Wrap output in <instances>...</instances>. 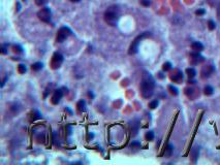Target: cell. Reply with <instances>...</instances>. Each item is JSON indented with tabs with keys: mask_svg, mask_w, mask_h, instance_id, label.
<instances>
[{
	"mask_svg": "<svg viewBox=\"0 0 220 165\" xmlns=\"http://www.w3.org/2000/svg\"><path fill=\"white\" fill-rule=\"evenodd\" d=\"M162 69H163L164 71H168V70H170V69H172V63H170V62H165L164 64H163Z\"/></svg>",
	"mask_w": 220,
	"mask_h": 165,
	"instance_id": "24",
	"label": "cell"
},
{
	"mask_svg": "<svg viewBox=\"0 0 220 165\" xmlns=\"http://www.w3.org/2000/svg\"><path fill=\"white\" fill-rule=\"evenodd\" d=\"M63 96V91L62 89H57L54 91V94L52 96V103L53 104H58L60 102V100L62 99Z\"/></svg>",
	"mask_w": 220,
	"mask_h": 165,
	"instance_id": "7",
	"label": "cell"
},
{
	"mask_svg": "<svg viewBox=\"0 0 220 165\" xmlns=\"http://www.w3.org/2000/svg\"><path fill=\"white\" fill-rule=\"evenodd\" d=\"M130 147H131V148H139V147H140V142H138V141H133V142L130 143Z\"/></svg>",
	"mask_w": 220,
	"mask_h": 165,
	"instance_id": "29",
	"label": "cell"
},
{
	"mask_svg": "<svg viewBox=\"0 0 220 165\" xmlns=\"http://www.w3.org/2000/svg\"><path fill=\"white\" fill-rule=\"evenodd\" d=\"M62 63H63V56L58 52L54 53L52 60H51V67L53 69H58L62 65Z\"/></svg>",
	"mask_w": 220,
	"mask_h": 165,
	"instance_id": "6",
	"label": "cell"
},
{
	"mask_svg": "<svg viewBox=\"0 0 220 165\" xmlns=\"http://www.w3.org/2000/svg\"><path fill=\"white\" fill-rule=\"evenodd\" d=\"M14 52H16V53H22L23 52V49L20 46H14Z\"/></svg>",
	"mask_w": 220,
	"mask_h": 165,
	"instance_id": "27",
	"label": "cell"
},
{
	"mask_svg": "<svg viewBox=\"0 0 220 165\" xmlns=\"http://www.w3.org/2000/svg\"><path fill=\"white\" fill-rule=\"evenodd\" d=\"M6 80H7V78H5L3 81H2V84H1V87H3L4 86V84H5V82H6Z\"/></svg>",
	"mask_w": 220,
	"mask_h": 165,
	"instance_id": "32",
	"label": "cell"
},
{
	"mask_svg": "<svg viewBox=\"0 0 220 165\" xmlns=\"http://www.w3.org/2000/svg\"><path fill=\"white\" fill-rule=\"evenodd\" d=\"M155 81L149 72H144L140 82V93L144 98H150L153 95Z\"/></svg>",
	"mask_w": 220,
	"mask_h": 165,
	"instance_id": "1",
	"label": "cell"
},
{
	"mask_svg": "<svg viewBox=\"0 0 220 165\" xmlns=\"http://www.w3.org/2000/svg\"><path fill=\"white\" fill-rule=\"evenodd\" d=\"M41 118V115L39 113V111H37V110H33L32 112H31V121H35V120H37V119H40Z\"/></svg>",
	"mask_w": 220,
	"mask_h": 165,
	"instance_id": "14",
	"label": "cell"
},
{
	"mask_svg": "<svg viewBox=\"0 0 220 165\" xmlns=\"http://www.w3.org/2000/svg\"><path fill=\"white\" fill-rule=\"evenodd\" d=\"M71 34V30L68 27H61L58 30L57 33V41L58 42H63L66 38H68Z\"/></svg>",
	"mask_w": 220,
	"mask_h": 165,
	"instance_id": "5",
	"label": "cell"
},
{
	"mask_svg": "<svg viewBox=\"0 0 220 165\" xmlns=\"http://www.w3.org/2000/svg\"><path fill=\"white\" fill-rule=\"evenodd\" d=\"M0 50H1V54H6L7 53V51H6V45H2L1 46V48H0Z\"/></svg>",
	"mask_w": 220,
	"mask_h": 165,
	"instance_id": "30",
	"label": "cell"
},
{
	"mask_svg": "<svg viewBox=\"0 0 220 165\" xmlns=\"http://www.w3.org/2000/svg\"><path fill=\"white\" fill-rule=\"evenodd\" d=\"M47 2H48V0H35V3H36L38 6H42V5H45Z\"/></svg>",
	"mask_w": 220,
	"mask_h": 165,
	"instance_id": "26",
	"label": "cell"
},
{
	"mask_svg": "<svg viewBox=\"0 0 220 165\" xmlns=\"http://www.w3.org/2000/svg\"><path fill=\"white\" fill-rule=\"evenodd\" d=\"M42 66H44V64H42L41 62H36V63L32 64L31 68H32V70H34V71H38V70H40V69L42 68Z\"/></svg>",
	"mask_w": 220,
	"mask_h": 165,
	"instance_id": "13",
	"label": "cell"
},
{
	"mask_svg": "<svg viewBox=\"0 0 220 165\" xmlns=\"http://www.w3.org/2000/svg\"><path fill=\"white\" fill-rule=\"evenodd\" d=\"M158 104H159V101L158 100H153V101H151L149 103V107L152 109V110H154V109H156L158 106Z\"/></svg>",
	"mask_w": 220,
	"mask_h": 165,
	"instance_id": "22",
	"label": "cell"
},
{
	"mask_svg": "<svg viewBox=\"0 0 220 165\" xmlns=\"http://www.w3.org/2000/svg\"><path fill=\"white\" fill-rule=\"evenodd\" d=\"M213 71H214V68H213V66H211V65H209V66H207V67H204L203 70H201V77H203V78H209V77L212 74Z\"/></svg>",
	"mask_w": 220,
	"mask_h": 165,
	"instance_id": "8",
	"label": "cell"
},
{
	"mask_svg": "<svg viewBox=\"0 0 220 165\" xmlns=\"http://www.w3.org/2000/svg\"><path fill=\"white\" fill-rule=\"evenodd\" d=\"M208 27H209V29H210V30H214V29H215V27H216V25H215V22H214V21H212V20H210V21L208 22Z\"/></svg>",
	"mask_w": 220,
	"mask_h": 165,
	"instance_id": "25",
	"label": "cell"
},
{
	"mask_svg": "<svg viewBox=\"0 0 220 165\" xmlns=\"http://www.w3.org/2000/svg\"><path fill=\"white\" fill-rule=\"evenodd\" d=\"M37 17L39 18L40 21H42L44 23H50L51 19H52V12L51 9L49 7H44L41 8L38 12H37Z\"/></svg>",
	"mask_w": 220,
	"mask_h": 165,
	"instance_id": "4",
	"label": "cell"
},
{
	"mask_svg": "<svg viewBox=\"0 0 220 165\" xmlns=\"http://www.w3.org/2000/svg\"><path fill=\"white\" fill-rule=\"evenodd\" d=\"M145 137H146L147 140L152 141V140L154 139V132H153V131H149V132H147V133H146V135H145Z\"/></svg>",
	"mask_w": 220,
	"mask_h": 165,
	"instance_id": "20",
	"label": "cell"
},
{
	"mask_svg": "<svg viewBox=\"0 0 220 165\" xmlns=\"http://www.w3.org/2000/svg\"><path fill=\"white\" fill-rule=\"evenodd\" d=\"M140 4L144 6H149L151 4V1L150 0H140Z\"/></svg>",
	"mask_w": 220,
	"mask_h": 165,
	"instance_id": "28",
	"label": "cell"
},
{
	"mask_svg": "<svg viewBox=\"0 0 220 165\" xmlns=\"http://www.w3.org/2000/svg\"><path fill=\"white\" fill-rule=\"evenodd\" d=\"M173 150H174V147H173V144H168V145H167V148H166V150H165L164 155L166 156V157L170 156V155L173 154Z\"/></svg>",
	"mask_w": 220,
	"mask_h": 165,
	"instance_id": "17",
	"label": "cell"
},
{
	"mask_svg": "<svg viewBox=\"0 0 220 165\" xmlns=\"http://www.w3.org/2000/svg\"><path fill=\"white\" fill-rule=\"evenodd\" d=\"M198 152H199V150H198L197 148H194V149L192 150V154H191V156H192V158H193V161H196L197 156H198Z\"/></svg>",
	"mask_w": 220,
	"mask_h": 165,
	"instance_id": "23",
	"label": "cell"
},
{
	"mask_svg": "<svg viewBox=\"0 0 220 165\" xmlns=\"http://www.w3.org/2000/svg\"><path fill=\"white\" fill-rule=\"evenodd\" d=\"M70 1H71V2H79L80 0H70Z\"/></svg>",
	"mask_w": 220,
	"mask_h": 165,
	"instance_id": "34",
	"label": "cell"
},
{
	"mask_svg": "<svg viewBox=\"0 0 220 165\" xmlns=\"http://www.w3.org/2000/svg\"><path fill=\"white\" fill-rule=\"evenodd\" d=\"M88 95H89L91 98H93V97H94V95H93V93H92V92H89V93H88Z\"/></svg>",
	"mask_w": 220,
	"mask_h": 165,
	"instance_id": "33",
	"label": "cell"
},
{
	"mask_svg": "<svg viewBox=\"0 0 220 165\" xmlns=\"http://www.w3.org/2000/svg\"><path fill=\"white\" fill-rule=\"evenodd\" d=\"M150 35H151V33H150V32H144V33L139 34L138 37H136V38H135V40L132 41V43H131L130 48H129L128 54H129V55H135V54H137V53H138V45H139V42H140L144 38H146V37H148V36H150Z\"/></svg>",
	"mask_w": 220,
	"mask_h": 165,
	"instance_id": "3",
	"label": "cell"
},
{
	"mask_svg": "<svg viewBox=\"0 0 220 165\" xmlns=\"http://www.w3.org/2000/svg\"><path fill=\"white\" fill-rule=\"evenodd\" d=\"M186 73L188 74V77H189L190 79H192V78L195 77L196 71H195V69H194V68H187V69H186Z\"/></svg>",
	"mask_w": 220,
	"mask_h": 165,
	"instance_id": "16",
	"label": "cell"
},
{
	"mask_svg": "<svg viewBox=\"0 0 220 165\" xmlns=\"http://www.w3.org/2000/svg\"><path fill=\"white\" fill-rule=\"evenodd\" d=\"M26 70H27V68H26V66H25L24 64H19V65H18V71H19L21 74L25 73Z\"/></svg>",
	"mask_w": 220,
	"mask_h": 165,
	"instance_id": "19",
	"label": "cell"
},
{
	"mask_svg": "<svg viewBox=\"0 0 220 165\" xmlns=\"http://www.w3.org/2000/svg\"><path fill=\"white\" fill-rule=\"evenodd\" d=\"M170 79H172V81H174V82H179L182 81L183 74H182V72H181L180 70H177V72H176L174 75H170Z\"/></svg>",
	"mask_w": 220,
	"mask_h": 165,
	"instance_id": "10",
	"label": "cell"
},
{
	"mask_svg": "<svg viewBox=\"0 0 220 165\" xmlns=\"http://www.w3.org/2000/svg\"><path fill=\"white\" fill-rule=\"evenodd\" d=\"M204 93L206 94V95H212L213 93H214V89L211 87V86H206L205 87V89H204Z\"/></svg>",
	"mask_w": 220,
	"mask_h": 165,
	"instance_id": "15",
	"label": "cell"
},
{
	"mask_svg": "<svg viewBox=\"0 0 220 165\" xmlns=\"http://www.w3.org/2000/svg\"><path fill=\"white\" fill-rule=\"evenodd\" d=\"M191 48H192V50H194L195 52H200V51L204 50V46L199 41H194V42H192Z\"/></svg>",
	"mask_w": 220,
	"mask_h": 165,
	"instance_id": "11",
	"label": "cell"
},
{
	"mask_svg": "<svg viewBox=\"0 0 220 165\" xmlns=\"http://www.w3.org/2000/svg\"><path fill=\"white\" fill-rule=\"evenodd\" d=\"M190 57L192 59V64H197V63H200L203 62L205 59L201 55H199L198 53H191L190 54Z\"/></svg>",
	"mask_w": 220,
	"mask_h": 165,
	"instance_id": "9",
	"label": "cell"
},
{
	"mask_svg": "<svg viewBox=\"0 0 220 165\" xmlns=\"http://www.w3.org/2000/svg\"><path fill=\"white\" fill-rule=\"evenodd\" d=\"M131 129H132L133 135H136V134H137V132H138V121H135V122L131 124Z\"/></svg>",
	"mask_w": 220,
	"mask_h": 165,
	"instance_id": "18",
	"label": "cell"
},
{
	"mask_svg": "<svg viewBox=\"0 0 220 165\" xmlns=\"http://www.w3.org/2000/svg\"><path fill=\"white\" fill-rule=\"evenodd\" d=\"M78 110H80L81 112H85L86 110H87V109H86V101L85 100H80L79 102H78Z\"/></svg>",
	"mask_w": 220,
	"mask_h": 165,
	"instance_id": "12",
	"label": "cell"
},
{
	"mask_svg": "<svg viewBox=\"0 0 220 165\" xmlns=\"http://www.w3.org/2000/svg\"><path fill=\"white\" fill-rule=\"evenodd\" d=\"M168 90H169L170 93H172L173 95H175V96L178 95V93H179V92H178V89H177L176 87H174L173 85H169V86H168Z\"/></svg>",
	"mask_w": 220,
	"mask_h": 165,
	"instance_id": "21",
	"label": "cell"
},
{
	"mask_svg": "<svg viewBox=\"0 0 220 165\" xmlns=\"http://www.w3.org/2000/svg\"><path fill=\"white\" fill-rule=\"evenodd\" d=\"M105 20L111 26H115L117 24L119 20V11L117 7L112 6L110 8H108V10L105 12Z\"/></svg>",
	"mask_w": 220,
	"mask_h": 165,
	"instance_id": "2",
	"label": "cell"
},
{
	"mask_svg": "<svg viewBox=\"0 0 220 165\" xmlns=\"http://www.w3.org/2000/svg\"><path fill=\"white\" fill-rule=\"evenodd\" d=\"M205 12H206V10H205V9H197V10L195 11V14H196L197 16H201V15H205Z\"/></svg>",
	"mask_w": 220,
	"mask_h": 165,
	"instance_id": "31",
	"label": "cell"
}]
</instances>
